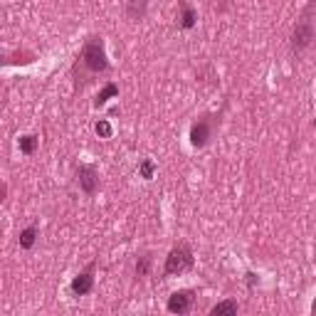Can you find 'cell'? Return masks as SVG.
<instances>
[{
    "instance_id": "1",
    "label": "cell",
    "mask_w": 316,
    "mask_h": 316,
    "mask_svg": "<svg viewBox=\"0 0 316 316\" xmlns=\"http://www.w3.org/2000/svg\"><path fill=\"white\" fill-rule=\"evenodd\" d=\"M82 62L89 72H106L109 69V59L104 52V40L101 37H89L87 45L82 50Z\"/></svg>"
},
{
    "instance_id": "18",
    "label": "cell",
    "mask_w": 316,
    "mask_h": 316,
    "mask_svg": "<svg viewBox=\"0 0 316 316\" xmlns=\"http://www.w3.org/2000/svg\"><path fill=\"white\" fill-rule=\"evenodd\" d=\"M314 314H316V301H314Z\"/></svg>"
},
{
    "instance_id": "16",
    "label": "cell",
    "mask_w": 316,
    "mask_h": 316,
    "mask_svg": "<svg viewBox=\"0 0 316 316\" xmlns=\"http://www.w3.org/2000/svg\"><path fill=\"white\" fill-rule=\"evenodd\" d=\"M148 267H151V257H148V255L138 257V262H136V276H146V274H148Z\"/></svg>"
},
{
    "instance_id": "4",
    "label": "cell",
    "mask_w": 316,
    "mask_h": 316,
    "mask_svg": "<svg viewBox=\"0 0 316 316\" xmlns=\"http://www.w3.org/2000/svg\"><path fill=\"white\" fill-rule=\"evenodd\" d=\"M213 138V121L205 116V118H198V121L193 124V129H190V143L195 146V148H203V146H208V141Z\"/></svg>"
},
{
    "instance_id": "2",
    "label": "cell",
    "mask_w": 316,
    "mask_h": 316,
    "mask_svg": "<svg viewBox=\"0 0 316 316\" xmlns=\"http://www.w3.org/2000/svg\"><path fill=\"white\" fill-rule=\"evenodd\" d=\"M193 267V252H190V247L188 245H178V247H173L171 252H168V257H166V274L168 276H173V274H183V272H188Z\"/></svg>"
},
{
    "instance_id": "7",
    "label": "cell",
    "mask_w": 316,
    "mask_h": 316,
    "mask_svg": "<svg viewBox=\"0 0 316 316\" xmlns=\"http://www.w3.org/2000/svg\"><path fill=\"white\" fill-rule=\"evenodd\" d=\"M168 311L171 314H188L193 306V292H176L168 296Z\"/></svg>"
},
{
    "instance_id": "10",
    "label": "cell",
    "mask_w": 316,
    "mask_h": 316,
    "mask_svg": "<svg viewBox=\"0 0 316 316\" xmlns=\"http://www.w3.org/2000/svg\"><path fill=\"white\" fill-rule=\"evenodd\" d=\"M18 146H20V153L32 156V153L37 151V146H40V138H37V136H32V134H27V136H20Z\"/></svg>"
},
{
    "instance_id": "9",
    "label": "cell",
    "mask_w": 316,
    "mask_h": 316,
    "mask_svg": "<svg viewBox=\"0 0 316 316\" xmlns=\"http://www.w3.org/2000/svg\"><path fill=\"white\" fill-rule=\"evenodd\" d=\"M37 227L35 225H30V227H25L22 232H20V247L22 250H32L35 247V242H37Z\"/></svg>"
},
{
    "instance_id": "15",
    "label": "cell",
    "mask_w": 316,
    "mask_h": 316,
    "mask_svg": "<svg viewBox=\"0 0 316 316\" xmlns=\"http://www.w3.org/2000/svg\"><path fill=\"white\" fill-rule=\"evenodd\" d=\"M94 131H97L99 138H111V134H114V129H111V124L106 121V118H99V121L94 124Z\"/></svg>"
},
{
    "instance_id": "11",
    "label": "cell",
    "mask_w": 316,
    "mask_h": 316,
    "mask_svg": "<svg viewBox=\"0 0 316 316\" xmlns=\"http://www.w3.org/2000/svg\"><path fill=\"white\" fill-rule=\"evenodd\" d=\"M146 5H148V0H129V5H126V13H129V18H134V20H138V18H143L146 15Z\"/></svg>"
},
{
    "instance_id": "17",
    "label": "cell",
    "mask_w": 316,
    "mask_h": 316,
    "mask_svg": "<svg viewBox=\"0 0 316 316\" xmlns=\"http://www.w3.org/2000/svg\"><path fill=\"white\" fill-rule=\"evenodd\" d=\"M255 282H257V274H252V272H250V274H247V284H250V287H252V284H255Z\"/></svg>"
},
{
    "instance_id": "5",
    "label": "cell",
    "mask_w": 316,
    "mask_h": 316,
    "mask_svg": "<svg viewBox=\"0 0 316 316\" xmlns=\"http://www.w3.org/2000/svg\"><path fill=\"white\" fill-rule=\"evenodd\" d=\"M77 183L87 195H94L99 188V176L94 171V166H79L77 168Z\"/></svg>"
},
{
    "instance_id": "8",
    "label": "cell",
    "mask_w": 316,
    "mask_h": 316,
    "mask_svg": "<svg viewBox=\"0 0 316 316\" xmlns=\"http://www.w3.org/2000/svg\"><path fill=\"white\" fill-rule=\"evenodd\" d=\"M195 20H198V13L188 3H180V27L190 30V27H195Z\"/></svg>"
},
{
    "instance_id": "3",
    "label": "cell",
    "mask_w": 316,
    "mask_h": 316,
    "mask_svg": "<svg viewBox=\"0 0 316 316\" xmlns=\"http://www.w3.org/2000/svg\"><path fill=\"white\" fill-rule=\"evenodd\" d=\"M314 25H311V20H299L296 22V27H294V32H292V47L296 50V52H301V50H306L311 42H314Z\"/></svg>"
},
{
    "instance_id": "6",
    "label": "cell",
    "mask_w": 316,
    "mask_h": 316,
    "mask_svg": "<svg viewBox=\"0 0 316 316\" xmlns=\"http://www.w3.org/2000/svg\"><path fill=\"white\" fill-rule=\"evenodd\" d=\"M69 289H72L74 296H84V294H89V292L94 289V274H92V267H89L87 272H82V274H77L74 279H72V284H69Z\"/></svg>"
},
{
    "instance_id": "13",
    "label": "cell",
    "mask_w": 316,
    "mask_h": 316,
    "mask_svg": "<svg viewBox=\"0 0 316 316\" xmlns=\"http://www.w3.org/2000/svg\"><path fill=\"white\" fill-rule=\"evenodd\" d=\"M138 176H141L143 180H151V178L156 176V163L151 161V158H143V161H141V166H138Z\"/></svg>"
},
{
    "instance_id": "12",
    "label": "cell",
    "mask_w": 316,
    "mask_h": 316,
    "mask_svg": "<svg viewBox=\"0 0 316 316\" xmlns=\"http://www.w3.org/2000/svg\"><path fill=\"white\" fill-rule=\"evenodd\" d=\"M116 94H118V87H116L114 82H109V84H106V87H104V89H101V92L97 94L94 104H97V106H104V104H106V101H109L111 97H116Z\"/></svg>"
},
{
    "instance_id": "14",
    "label": "cell",
    "mask_w": 316,
    "mask_h": 316,
    "mask_svg": "<svg viewBox=\"0 0 316 316\" xmlns=\"http://www.w3.org/2000/svg\"><path fill=\"white\" fill-rule=\"evenodd\" d=\"M210 314L213 316H217V314H237V301H220V304H215L210 309Z\"/></svg>"
}]
</instances>
